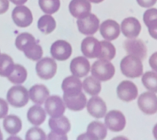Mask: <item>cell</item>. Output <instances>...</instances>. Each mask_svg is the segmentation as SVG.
Returning a JSON list of instances; mask_svg holds the SVG:
<instances>
[{
    "label": "cell",
    "instance_id": "obj_23",
    "mask_svg": "<svg viewBox=\"0 0 157 140\" xmlns=\"http://www.w3.org/2000/svg\"><path fill=\"white\" fill-rule=\"evenodd\" d=\"M49 90L44 84H35L29 91V97L33 103L42 105L49 97Z\"/></svg>",
    "mask_w": 157,
    "mask_h": 140
},
{
    "label": "cell",
    "instance_id": "obj_32",
    "mask_svg": "<svg viewBox=\"0 0 157 140\" xmlns=\"http://www.w3.org/2000/svg\"><path fill=\"white\" fill-rule=\"evenodd\" d=\"M14 66L13 60L9 55L6 53L0 54V76L7 77Z\"/></svg>",
    "mask_w": 157,
    "mask_h": 140
},
{
    "label": "cell",
    "instance_id": "obj_11",
    "mask_svg": "<svg viewBox=\"0 0 157 140\" xmlns=\"http://www.w3.org/2000/svg\"><path fill=\"white\" fill-rule=\"evenodd\" d=\"M124 48L128 54L137 56L141 60H144L147 57V46L142 39H136L135 38L127 39L124 43Z\"/></svg>",
    "mask_w": 157,
    "mask_h": 140
},
{
    "label": "cell",
    "instance_id": "obj_7",
    "mask_svg": "<svg viewBox=\"0 0 157 140\" xmlns=\"http://www.w3.org/2000/svg\"><path fill=\"white\" fill-rule=\"evenodd\" d=\"M105 116V126L113 132L122 131L126 125L124 115L121 111L117 110L110 111Z\"/></svg>",
    "mask_w": 157,
    "mask_h": 140
},
{
    "label": "cell",
    "instance_id": "obj_18",
    "mask_svg": "<svg viewBox=\"0 0 157 140\" xmlns=\"http://www.w3.org/2000/svg\"><path fill=\"white\" fill-rule=\"evenodd\" d=\"M141 24L135 17L125 18L121 23V30L123 34L128 39H134L139 35L141 32Z\"/></svg>",
    "mask_w": 157,
    "mask_h": 140
},
{
    "label": "cell",
    "instance_id": "obj_42",
    "mask_svg": "<svg viewBox=\"0 0 157 140\" xmlns=\"http://www.w3.org/2000/svg\"><path fill=\"white\" fill-rule=\"evenodd\" d=\"M3 138V136H2V134L1 132V130H0V140H2Z\"/></svg>",
    "mask_w": 157,
    "mask_h": 140
},
{
    "label": "cell",
    "instance_id": "obj_35",
    "mask_svg": "<svg viewBox=\"0 0 157 140\" xmlns=\"http://www.w3.org/2000/svg\"><path fill=\"white\" fill-rule=\"evenodd\" d=\"M47 137L44 131L39 127H33L29 129L25 134V139L27 140H44Z\"/></svg>",
    "mask_w": 157,
    "mask_h": 140
},
{
    "label": "cell",
    "instance_id": "obj_31",
    "mask_svg": "<svg viewBox=\"0 0 157 140\" xmlns=\"http://www.w3.org/2000/svg\"><path fill=\"white\" fill-rule=\"evenodd\" d=\"M100 54H99L98 58L101 59V60H106V61L112 60L115 57V53H116L115 46L110 42L105 41V40L100 41Z\"/></svg>",
    "mask_w": 157,
    "mask_h": 140
},
{
    "label": "cell",
    "instance_id": "obj_33",
    "mask_svg": "<svg viewBox=\"0 0 157 140\" xmlns=\"http://www.w3.org/2000/svg\"><path fill=\"white\" fill-rule=\"evenodd\" d=\"M142 81L145 88L151 92L156 93L157 75L155 71H147L144 75H142Z\"/></svg>",
    "mask_w": 157,
    "mask_h": 140
},
{
    "label": "cell",
    "instance_id": "obj_20",
    "mask_svg": "<svg viewBox=\"0 0 157 140\" xmlns=\"http://www.w3.org/2000/svg\"><path fill=\"white\" fill-rule=\"evenodd\" d=\"M100 33L101 36L108 41L115 40L120 34V25L114 20H106L101 25Z\"/></svg>",
    "mask_w": 157,
    "mask_h": 140
},
{
    "label": "cell",
    "instance_id": "obj_10",
    "mask_svg": "<svg viewBox=\"0 0 157 140\" xmlns=\"http://www.w3.org/2000/svg\"><path fill=\"white\" fill-rule=\"evenodd\" d=\"M44 103L46 112L51 117H59L63 115L66 111V105L60 96L48 97Z\"/></svg>",
    "mask_w": 157,
    "mask_h": 140
},
{
    "label": "cell",
    "instance_id": "obj_40",
    "mask_svg": "<svg viewBox=\"0 0 157 140\" xmlns=\"http://www.w3.org/2000/svg\"><path fill=\"white\" fill-rule=\"evenodd\" d=\"M10 1L16 5H22L25 3L28 0H10Z\"/></svg>",
    "mask_w": 157,
    "mask_h": 140
},
{
    "label": "cell",
    "instance_id": "obj_9",
    "mask_svg": "<svg viewBox=\"0 0 157 140\" xmlns=\"http://www.w3.org/2000/svg\"><path fill=\"white\" fill-rule=\"evenodd\" d=\"M12 17L15 24L21 28L29 26L33 22L31 11L22 5H18L15 7L12 12Z\"/></svg>",
    "mask_w": 157,
    "mask_h": 140
},
{
    "label": "cell",
    "instance_id": "obj_38",
    "mask_svg": "<svg viewBox=\"0 0 157 140\" xmlns=\"http://www.w3.org/2000/svg\"><path fill=\"white\" fill-rule=\"evenodd\" d=\"M48 138V139H67V136L66 134H61L58 133H54L51 131L49 133Z\"/></svg>",
    "mask_w": 157,
    "mask_h": 140
},
{
    "label": "cell",
    "instance_id": "obj_22",
    "mask_svg": "<svg viewBox=\"0 0 157 140\" xmlns=\"http://www.w3.org/2000/svg\"><path fill=\"white\" fill-rule=\"evenodd\" d=\"M48 125L52 132L61 134H66L71 130V123L68 118L63 115L59 117H51L48 120Z\"/></svg>",
    "mask_w": 157,
    "mask_h": 140
},
{
    "label": "cell",
    "instance_id": "obj_12",
    "mask_svg": "<svg viewBox=\"0 0 157 140\" xmlns=\"http://www.w3.org/2000/svg\"><path fill=\"white\" fill-rule=\"evenodd\" d=\"M138 94V89L134 83L129 80H123L117 87V95L120 100L131 102L136 99Z\"/></svg>",
    "mask_w": 157,
    "mask_h": 140
},
{
    "label": "cell",
    "instance_id": "obj_19",
    "mask_svg": "<svg viewBox=\"0 0 157 140\" xmlns=\"http://www.w3.org/2000/svg\"><path fill=\"white\" fill-rule=\"evenodd\" d=\"M70 68L73 76L82 78L90 71V63L85 56H77L71 61Z\"/></svg>",
    "mask_w": 157,
    "mask_h": 140
},
{
    "label": "cell",
    "instance_id": "obj_17",
    "mask_svg": "<svg viewBox=\"0 0 157 140\" xmlns=\"http://www.w3.org/2000/svg\"><path fill=\"white\" fill-rule=\"evenodd\" d=\"M86 105H87L88 112L93 117L101 119L105 116L107 107L105 102L100 97L95 96L91 98L88 100V104Z\"/></svg>",
    "mask_w": 157,
    "mask_h": 140
},
{
    "label": "cell",
    "instance_id": "obj_14",
    "mask_svg": "<svg viewBox=\"0 0 157 140\" xmlns=\"http://www.w3.org/2000/svg\"><path fill=\"white\" fill-rule=\"evenodd\" d=\"M107 135V130L106 126L103 123L95 120L88 125L87 128V134H83L78 137V138H85L88 139L93 140H102L104 139Z\"/></svg>",
    "mask_w": 157,
    "mask_h": 140
},
{
    "label": "cell",
    "instance_id": "obj_1",
    "mask_svg": "<svg viewBox=\"0 0 157 140\" xmlns=\"http://www.w3.org/2000/svg\"><path fill=\"white\" fill-rule=\"evenodd\" d=\"M16 47L24 52L27 58L37 61L43 56V49L37 43L36 39L29 33H21L16 39Z\"/></svg>",
    "mask_w": 157,
    "mask_h": 140
},
{
    "label": "cell",
    "instance_id": "obj_16",
    "mask_svg": "<svg viewBox=\"0 0 157 140\" xmlns=\"http://www.w3.org/2000/svg\"><path fill=\"white\" fill-rule=\"evenodd\" d=\"M92 7L88 0H71L69 5L71 14L77 19L87 17L91 12Z\"/></svg>",
    "mask_w": 157,
    "mask_h": 140
},
{
    "label": "cell",
    "instance_id": "obj_37",
    "mask_svg": "<svg viewBox=\"0 0 157 140\" xmlns=\"http://www.w3.org/2000/svg\"><path fill=\"white\" fill-rule=\"evenodd\" d=\"M137 3L142 7H151L154 6L156 0H137Z\"/></svg>",
    "mask_w": 157,
    "mask_h": 140
},
{
    "label": "cell",
    "instance_id": "obj_6",
    "mask_svg": "<svg viewBox=\"0 0 157 140\" xmlns=\"http://www.w3.org/2000/svg\"><path fill=\"white\" fill-rule=\"evenodd\" d=\"M57 65L56 61L51 57H45L39 61L36 64V72L39 78L42 80H50L56 73Z\"/></svg>",
    "mask_w": 157,
    "mask_h": 140
},
{
    "label": "cell",
    "instance_id": "obj_15",
    "mask_svg": "<svg viewBox=\"0 0 157 140\" xmlns=\"http://www.w3.org/2000/svg\"><path fill=\"white\" fill-rule=\"evenodd\" d=\"M100 41L93 36L86 37L81 44V51L86 57L96 58L100 54Z\"/></svg>",
    "mask_w": 157,
    "mask_h": 140
},
{
    "label": "cell",
    "instance_id": "obj_2",
    "mask_svg": "<svg viewBox=\"0 0 157 140\" xmlns=\"http://www.w3.org/2000/svg\"><path fill=\"white\" fill-rule=\"evenodd\" d=\"M120 69L123 75L128 78H137L143 74L142 60L133 55H127L120 61Z\"/></svg>",
    "mask_w": 157,
    "mask_h": 140
},
{
    "label": "cell",
    "instance_id": "obj_28",
    "mask_svg": "<svg viewBox=\"0 0 157 140\" xmlns=\"http://www.w3.org/2000/svg\"><path fill=\"white\" fill-rule=\"evenodd\" d=\"M8 80L16 84L24 83L27 78V71L20 64H14L12 72L7 76Z\"/></svg>",
    "mask_w": 157,
    "mask_h": 140
},
{
    "label": "cell",
    "instance_id": "obj_26",
    "mask_svg": "<svg viewBox=\"0 0 157 140\" xmlns=\"http://www.w3.org/2000/svg\"><path fill=\"white\" fill-rule=\"evenodd\" d=\"M3 127L7 134L15 135L21 130L22 122L17 115H6L3 120Z\"/></svg>",
    "mask_w": 157,
    "mask_h": 140
},
{
    "label": "cell",
    "instance_id": "obj_21",
    "mask_svg": "<svg viewBox=\"0 0 157 140\" xmlns=\"http://www.w3.org/2000/svg\"><path fill=\"white\" fill-rule=\"evenodd\" d=\"M61 88L64 92L63 96H75L82 92V83L79 78L76 76H68L64 79Z\"/></svg>",
    "mask_w": 157,
    "mask_h": 140
},
{
    "label": "cell",
    "instance_id": "obj_34",
    "mask_svg": "<svg viewBox=\"0 0 157 140\" xmlns=\"http://www.w3.org/2000/svg\"><path fill=\"white\" fill-rule=\"evenodd\" d=\"M39 4L42 11L47 14H52L59 10L60 0H39Z\"/></svg>",
    "mask_w": 157,
    "mask_h": 140
},
{
    "label": "cell",
    "instance_id": "obj_8",
    "mask_svg": "<svg viewBox=\"0 0 157 140\" xmlns=\"http://www.w3.org/2000/svg\"><path fill=\"white\" fill-rule=\"evenodd\" d=\"M99 19L94 14H89L85 17L78 19L77 25L78 31L85 35H93L99 29Z\"/></svg>",
    "mask_w": 157,
    "mask_h": 140
},
{
    "label": "cell",
    "instance_id": "obj_27",
    "mask_svg": "<svg viewBox=\"0 0 157 140\" xmlns=\"http://www.w3.org/2000/svg\"><path fill=\"white\" fill-rule=\"evenodd\" d=\"M143 21L149 29V33L154 39H156L157 30V10L151 8L147 10L143 15Z\"/></svg>",
    "mask_w": 157,
    "mask_h": 140
},
{
    "label": "cell",
    "instance_id": "obj_4",
    "mask_svg": "<svg viewBox=\"0 0 157 140\" xmlns=\"http://www.w3.org/2000/svg\"><path fill=\"white\" fill-rule=\"evenodd\" d=\"M29 92L24 86H13L7 91V101L13 107H23L29 102Z\"/></svg>",
    "mask_w": 157,
    "mask_h": 140
},
{
    "label": "cell",
    "instance_id": "obj_29",
    "mask_svg": "<svg viewBox=\"0 0 157 140\" xmlns=\"http://www.w3.org/2000/svg\"><path fill=\"white\" fill-rule=\"evenodd\" d=\"M56 26V21L50 14L42 16L38 21V28L44 34H48L53 31Z\"/></svg>",
    "mask_w": 157,
    "mask_h": 140
},
{
    "label": "cell",
    "instance_id": "obj_25",
    "mask_svg": "<svg viewBox=\"0 0 157 140\" xmlns=\"http://www.w3.org/2000/svg\"><path fill=\"white\" fill-rule=\"evenodd\" d=\"M27 119L32 125H40L46 120V112L40 105L32 106L27 112Z\"/></svg>",
    "mask_w": 157,
    "mask_h": 140
},
{
    "label": "cell",
    "instance_id": "obj_30",
    "mask_svg": "<svg viewBox=\"0 0 157 140\" xmlns=\"http://www.w3.org/2000/svg\"><path fill=\"white\" fill-rule=\"evenodd\" d=\"M82 88L84 89L86 93L91 96H95L101 92V85L98 80L94 78L93 76H88L83 80Z\"/></svg>",
    "mask_w": 157,
    "mask_h": 140
},
{
    "label": "cell",
    "instance_id": "obj_39",
    "mask_svg": "<svg viewBox=\"0 0 157 140\" xmlns=\"http://www.w3.org/2000/svg\"><path fill=\"white\" fill-rule=\"evenodd\" d=\"M9 8V1L8 0H0V15L3 14Z\"/></svg>",
    "mask_w": 157,
    "mask_h": 140
},
{
    "label": "cell",
    "instance_id": "obj_24",
    "mask_svg": "<svg viewBox=\"0 0 157 140\" xmlns=\"http://www.w3.org/2000/svg\"><path fill=\"white\" fill-rule=\"evenodd\" d=\"M63 101L66 103V107L75 111L83 110L87 104V98L85 94L82 92L75 96H63Z\"/></svg>",
    "mask_w": 157,
    "mask_h": 140
},
{
    "label": "cell",
    "instance_id": "obj_41",
    "mask_svg": "<svg viewBox=\"0 0 157 140\" xmlns=\"http://www.w3.org/2000/svg\"><path fill=\"white\" fill-rule=\"evenodd\" d=\"M88 1L91 2H93V3H100V2H101L104 0H88Z\"/></svg>",
    "mask_w": 157,
    "mask_h": 140
},
{
    "label": "cell",
    "instance_id": "obj_36",
    "mask_svg": "<svg viewBox=\"0 0 157 140\" xmlns=\"http://www.w3.org/2000/svg\"><path fill=\"white\" fill-rule=\"evenodd\" d=\"M8 112V105L7 101L0 98V119L4 118Z\"/></svg>",
    "mask_w": 157,
    "mask_h": 140
},
{
    "label": "cell",
    "instance_id": "obj_3",
    "mask_svg": "<svg viewBox=\"0 0 157 140\" xmlns=\"http://www.w3.org/2000/svg\"><path fill=\"white\" fill-rule=\"evenodd\" d=\"M115 66L110 61L106 60H98L92 66V76L99 81H108L115 75Z\"/></svg>",
    "mask_w": 157,
    "mask_h": 140
},
{
    "label": "cell",
    "instance_id": "obj_13",
    "mask_svg": "<svg viewBox=\"0 0 157 140\" xmlns=\"http://www.w3.org/2000/svg\"><path fill=\"white\" fill-rule=\"evenodd\" d=\"M51 54L52 57L58 61H66L72 54V47L65 40H56L52 44Z\"/></svg>",
    "mask_w": 157,
    "mask_h": 140
},
{
    "label": "cell",
    "instance_id": "obj_5",
    "mask_svg": "<svg viewBox=\"0 0 157 140\" xmlns=\"http://www.w3.org/2000/svg\"><path fill=\"white\" fill-rule=\"evenodd\" d=\"M137 105L142 112L147 115H153L157 111V97L154 92H144L138 98Z\"/></svg>",
    "mask_w": 157,
    "mask_h": 140
}]
</instances>
